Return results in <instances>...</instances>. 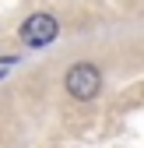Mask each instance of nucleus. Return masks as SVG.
<instances>
[{
  "mask_svg": "<svg viewBox=\"0 0 144 148\" xmlns=\"http://www.w3.org/2000/svg\"><path fill=\"white\" fill-rule=\"evenodd\" d=\"M0 78H4V74H0Z\"/></svg>",
  "mask_w": 144,
  "mask_h": 148,
  "instance_id": "3",
  "label": "nucleus"
},
{
  "mask_svg": "<svg viewBox=\"0 0 144 148\" xmlns=\"http://www.w3.org/2000/svg\"><path fill=\"white\" fill-rule=\"evenodd\" d=\"M56 32H60V25H56L53 14H32L21 25V42L32 46V49H42V46H49L56 39Z\"/></svg>",
  "mask_w": 144,
  "mask_h": 148,
  "instance_id": "2",
  "label": "nucleus"
},
{
  "mask_svg": "<svg viewBox=\"0 0 144 148\" xmlns=\"http://www.w3.org/2000/svg\"><path fill=\"white\" fill-rule=\"evenodd\" d=\"M63 85H67V95H74L77 102H92L102 92V71L95 64H74L67 71Z\"/></svg>",
  "mask_w": 144,
  "mask_h": 148,
  "instance_id": "1",
  "label": "nucleus"
}]
</instances>
